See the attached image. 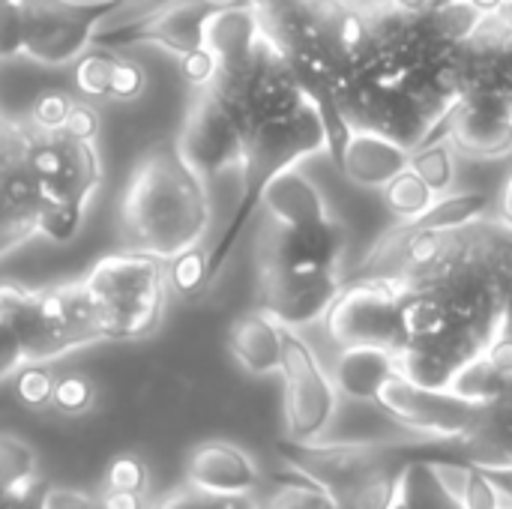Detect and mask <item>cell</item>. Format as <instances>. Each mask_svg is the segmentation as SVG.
<instances>
[{
	"label": "cell",
	"instance_id": "obj_1",
	"mask_svg": "<svg viewBox=\"0 0 512 509\" xmlns=\"http://www.w3.org/2000/svg\"><path fill=\"white\" fill-rule=\"evenodd\" d=\"M348 276L399 294V372L447 390L501 333L512 294V228L483 216L453 231L390 228Z\"/></svg>",
	"mask_w": 512,
	"mask_h": 509
},
{
	"label": "cell",
	"instance_id": "obj_2",
	"mask_svg": "<svg viewBox=\"0 0 512 509\" xmlns=\"http://www.w3.org/2000/svg\"><path fill=\"white\" fill-rule=\"evenodd\" d=\"M213 222L207 180L189 165L177 138L150 144L120 198L126 249L171 261L204 243Z\"/></svg>",
	"mask_w": 512,
	"mask_h": 509
},
{
	"label": "cell",
	"instance_id": "obj_3",
	"mask_svg": "<svg viewBox=\"0 0 512 509\" xmlns=\"http://www.w3.org/2000/svg\"><path fill=\"white\" fill-rule=\"evenodd\" d=\"M345 249L348 231L333 213L300 225L264 219L258 234V309L291 330L324 321L342 288Z\"/></svg>",
	"mask_w": 512,
	"mask_h": 509
},
{
	"label": "cell",
	"instance_id": "obj_4",
	"mask_svg": "<svg viewBox=\"0 0 512 509\" xmlns=\"http://www.w3.org/2000/svg\"><path fill=\"white\" fill-rule=\"evenodd\" d=\"M444 447L435 441H282V462L303 480L324 489L342 509H387L399 495L411 459Z\"/></svg>",
	"mask_w": 512,
	"mask_h": 509
},
{
	"label": "cell",
	"instance_id": "obj_5",
	"mask_svg": "<svg viewBox=\"0 0 512 509\" xmlns=\"http://www.w3.org/2000/svg\"><path fill=\"white\" fill-rule=\"evenodd\" d=\"M327 150L324 120L312 99L297 105L294 111L258 120L243 135V156H240V201L207 252V273H204V294L213 288L216 276L228 264L234 246L240 243L249 219L261 210V198L267 186L288 168H297L303 159Z\"/></svg>",
	"mask_w": 512,
	"mask_h": 509
},
{
	"label": "cell",
	"instance_id": "obj_6",
	"mask_svg": "<svg viewBox=\"0 0 512 509\" xmlns=\"http://www.w3.org/2000/svg\"><path fill=\"white\" fill-rule=\"evenodd\" d=\"M78 288L93 315L99 339H144L165 315L168 300V261L123 249L99 258Z\"/></svg>",
	"mask_w": 512,
	"mask_h": 509
},
{
	"label": "cell",
	"instance_id": "obj_7",
	"mask_svg": "<svg viewBox=\"0 0 512 509\" xmlns=\"http://www.w3.org/2000/svg\"><path fill=\"white\" fill-rule=\"evenodd\" d=\"M0 318L18 336L27 363H51L84 345L102 342L78 282L60 288L0 285Z\"/></svg>",
	"mask_w": 512,
	"mask_h": 509
},
{
	"label": "cell",
	"instance_id": "obj_8",
	"mask_svg": "<svg viewBox=\"0 0 512 509\" xmlns=\"http://www.w3.org/2000/svg\"><path fill=\"white\" fill-rule=\"evenodd\" d=\"M27 168L39 189L42 207H69L87 213L93 195L102 186V165H99L96 144L87 138H72L63 129L30 126Z\"/></svg>",
	"mask_w": 512,
	"mask_h": 509
},
{
	"label": "cell",
	"instance_id": "obj_9",
	"mask_svg": "<svg viewBox=\"0 0 512 509\" xmlns=\"http://www.w3.org/2000/svg\"><path fill=\"white\" fill-rule=\"evenodd\" d=\"M120 0H21V54L42 66L75 63Z\"/></svg>",
	"mask_w": 512,
	"mask_h": 509
},
{
	"label": "cell",
	"instance_id": "obj_10",
	"mask_svg": "<svg viewBox=\"0 0 512 509\" xmlns=\"http://www.w3.org/2000/svg\"><path fill=\"white\" fill-rule=\"evenodd\" d=\"M375 405L387 417H393L396 423L411 429L417 438L447 444L453 450L474 432V426L483 414V405L453 393L450 387L447 390L423 387V384H414L411 378H405L402 372L384 384Z\"/></svg>",
	"mask_w": 512,
	"mask_h": 509
},
{
	"label": "cell",
	"instance_id": "obj_11",
	"mask_svg": "<svg viewBox=\"0 0 512 509\" xmlns=\"http://www.w3.org/2000/svg\"><path fill=\"white\" fill-rule=\"evenodd\" d=\"M279 375L285 384V423L291 441H318L336 417L339 390L312 345L291 327H282Z\"/></svg>",
	"mask_w": 512,
	"mask_h": 509
},
{
	"label": "cell",
	"instance_id": "obj_12",
	"mask_svg": "<svg viewBox=\"0 0 512 509\" xmlns=\"http://www.w3.org/2000/svg\"><path fill=\"white\" fill-rule=\"evenodd\" d=\"M324 330L339 348L375 345L399 351V294L384 279L342 276V288L333 297Z\"/></svg>",
	"mask_w": 512,
	"mask_h": 509
},
{
	"label": "cell",
	"instance_id": "obj_13",
	"mask_svg": "<svg viewBox=\"0 0 512 509\" xmlns=\"http://www.w3.org/2000/svg\"><path fill=\"white\" fill-rule=\"evenodd\" d=\"M216 9L219 3L213 0H162L123 24H102L93 48L120 51L132 45H159L174 57H186L204 48V30Z\"/></svg>",
	"mask_w": 512,
	"mask_h": 509
},
{
	"label": "cell",
	"instance_id": "obj_14",
	"mask_svg": "<svg viewBox=\"0 0 512 509\" xmlns=\"http://www.w3.org/2000/svg\"><path fill=\"white\" fill-rule=\"evenodd\" d=\"M177 144L189 165L204 177H216L228 168H240L243 156V126L231 102L219 93V87L210 81L198 87L183 129L177 135Z\"/></svg>",
	"mask_w": 512,
	"mask_h": 509
},
{
	"label": "cell",
	"instance_id": "obj_15",
	"mask_svg": "<svg viewBox=\"0 0 512 509\" xmlns=\"http://www.w3.org/2000/svg\"><path fill=\"white\" fill-rule=\"evenodd\" d=\"M30 123L0 111V258L36 237L42 198L27 168Z\"/></svg>",
	"mask_w": 512,
	"mask_h": 509
},
{
	"label": "cell",
	"instance_id": "obj_16",
	"mask_svg": "<svg viewBox=\"0 0 512 509\" xmlns=\"http://www.w3.org/2000/svg\"><path fill=\"white\" fill-rule=\"evenodd\" d=\"M441 135L453 150L474 159L512 153V102L489 90H462L441 120Z\"/></svg>",
	"mask_w": 512,
	"mask_h": 509
},
{
	"label": "cell",
	"instance_id": "obj_17",
	"mask_svg": "<svg viewBox=\"0 0 512 509\" xmlns=\"http://www.w3.org/2000/svg\"><path fill=\"white\" fill-rule=\"evenodd\" d=\"M459 84L462 90H489L512 102V30L492 12L462 45Z\"/></svg>",
	"mask_w": 512,
	"mask_h": 509
},
{
	"label": "cell",
	"instance_id": "obj_18",
	"mask_svg": "<svg viewBox=\"0 0 512 509\" xmlns=\"http://www.w3.org/2000/svg\"><path fill=\"white\" fill-rule=\"evenodd\" d=\"M456 453L489 471L504 498L512 501V378L489 405H483L474 432L456 447Z\"/></svg>",
	"mask_w": 512,
	"mask_h": 509
},
{
	"label": "cell",
	"instance_id": "obj_19",
	"mask_svg": "<svg viewBox=\"0 0 512 509\" xmlns=\"http://www.w3.org/2000/svg\"><path fill=\"white\" fill-rule=\"evenodd\" d=\"M186 483L213 495H258L261 471L246 450L228 441H207L192 450Z\"/></svg>",
	"mask_w": 512,
	"mask_h": 509
},
{
	"label": "cell",
	"instance_id": "obj_20",
	"mask_svg": "<svg viewBox=\"0 0 512 509\" xmlns=\"http://www.w3.org/2000/svg\"><path fill=\"white\" fill-rule=\"evenodd\" d=\"M408 162H411V150L396 138L372 129H354L336 168L357 186L384 189L396 174L408 168Z\"/></svg>",
	"mask_w": 512,
	"mask_h": 509
},
{
	"label": "cell",
	"instance_id": "obj_21",
	"mask_svg": "<svg viewBox=\"0 0 512 509\" xmlns=\"http://www.w3.org/2000/svg\"><path fill=\"white\" fill-rule=\"evenodd\" d=\"M261 39H264V30L249 0L219 6L210 15L207 30H204V48L213 54L216 72L240 69L255 54Z\"/></svg>",
	"mask_w": 512,
	"mask_h": 509
},
{
	"label": "cell",
	"instance_id": "obj_22",
	"mask_svg": "<svg viewBox=\"0 0 512 509\" xmlns=\"http://www.w3.org/2000/svg\"><path fill=\"white\" fill-rule=\"evenodd\" d=\"M396 375H399L396 354L387 348H375V345L342 348L330 372L339 396H348L354 402H375L384 384Z\"/></svg>",
	"mask_w": 512,
	"mask_h": 509
},
{
	"label": "cell",
	"instance_id": "obj_23",
	"mask_svg": "<svg viewBox=\"0 0 512 509\" xmlns=\"http://www.w3.org/2000/svg\"><path fill=\"white\" fill-rule=\"evenodd\" d=\"M48 489L36 453L21 438L0 435V509H45Z\"/></svg>",
	"mask_w": 512,
	"mask_h": 509
},
{
	"label": "cell",
	"instance_id": "obj_24",
	"mask_svg": "<svg viewBox=\"0 0 512 509\" xmlns=\"http://www.w3.org/2000/svg\"><path fill=\"white\" fill-rule=\"evenodd\" d=\"M228 348L234 360L252 375H273L282 363V324L264 309L240 315L228 330Z\"/></svg>",
	"mask_w": 512,
	"mask_h": 509
},
{
	"label": "cell",
	"instance_id": "obj_25",
	"mask_svg": "<svg viewBox=\"0 0 512 509\" xmlns=\"http://www.w3.org/2000/svg\"><path fill=\"white\" fill-rule=\"evenodd\" d=\"M261 207H264V219L282 222V225H300V222H315V219L330 216V207L321 189L300 168L282 171L267 186Z\"/></svg>",
	"mask_w": 512,
	"mask_h": 509
},
{
	"label": "cell",
	"instance_id": "obj_26",
	"mask_svg": "<svg viewBox=\"0 0 512 509\" xmlns=\"http://www.w3.org/2000/svg\"><path fill=\"white\" fill-rule=\"evenodd\" d=\"M495 210L492 195L483 192H462V195H438L420 216L414 219H402V222H414L417 228H429V231H453L462 228L468 222H477L483 216H489Z\"/></svg>",
	"mask_w": 512,
	"mask_h": 509
},
{
	"label": "cell",
	"instance_id": "obj_27",
	"mask_svg": "<svg viewBox=\"0 0 512 509\" xmlns=\"http://www.w3.org/2000/svg\"><path fill=\"white\" fill-rule=\"evenodd\" d=\"M399 495L408 509H465L462 501L447 489V483L432 468V456L423 453L411 459L399 480Z\"/></svg>",
	"mask_w": 512,
	"mask_h": 509
},
{
	"label": "cell",
	"instance_id": "obj_28",
	"mask_svg": "<svg viewBox=\"0 0 512 509\" xmlns=\"http://www.w3.org/2000/svg\"><path fill=\"white\" fill-rule=\"evenodd\" d=\"M453 153L456 150L444 135H435V138H429L411 150L408 168L432 189L435 198L447 195L453 189V180H456V156Z\"/></svg>",
	"mask_w": 512,
	"mask_h": 509
},
{
	"label": "cell",
	"instance_id": "obj_29",
	"mask_svg": "<svg viewBox=\"0 0 512 509\" xmlns=\"http://www.w3.org/2000/svg\"><path fill=\"white\" fill-rule=\"evenodd\" d=\"M120 63L117 51L93 48L75 60V90L87 99H105L111 93V78Z\"/></svg>",
	"mask_w": 512,
	"mask_h": 509
},
{
	"label": "cell",
	"instance_id": "obj_30",
	"mask_svg": "<svg viewBox=\"0 0 512 509\" xmlns=\"http://www.w3.org/2000/svg\"><path fill=\"white\" fill-rule=\"evenodd\" d=\"M384 204H387V210L402 222V219H414V216H420L432 201H435V195H432V189L411 171V168H405L402 174H396L384 189Z\"/></svg>",
	"mask_w": 512,
	"mask_h": 509
},
{
	"label": "cell",
	"instance_id": "obj_31",
	"mask_svg": "<svg viewBox=\"0 0 512 509\" xmlns=\"http://www.w3.org/2000/svg\"><path fill=\"white\" fill-rule=\"evenodd\" d=\"M258 509H342L324 489L297 477L279 483L273 492L258 498Z\"/></svg>",
	"mask_w": 512,
	"mask_h": 509
},
{
	"label": "cell",
	"instance_id": "obj_32",
	"mask_svg": "<svg viewBox=\"0 0 512 509\" xmlns=\"http://www.w3.org/2000/svg\"><path fill=\"white\" fill-rule=\"evenodd\" d=\"M156 509H258V498L255 495H213L186 483L183 489L162 498Z\"/></svg>",
	"mask_w": 512,
	"mask_h": 509
},
{
	"label": "cell",
	"instance_id": "obj_33",
	"mask_svg": "<svg viewBox=\"0 0 512 509\" xmlns=\"http://www.w3.org/2000/svg\"><path fill=\"white\" fill-rule=\"evenodd\" d=\"M168 285L183 294V297H198L204 294V273H207V252L201 246L177 255L168 261Z\"/></svg>",
	"mask_w": 512,
	"mask_h": 509
},
{
	"label": "cell",
	"instance_id": "obj_34",
	"mask_svg": "<svg viewBox=\"0 0 512 509\" xmlns=\"http://www.w3.org/2000/svg\"><path fill=\"white\" fill-rule=\"evenodd\" d=\"M462 507L465 509H504L507 498L501 492V486L492 480L489 471H483L480 465L468 462L465 468V483H462Z\"/></svg>",
	"mask_w": 512,
	"mask_h": 509
},
{
	"label": "cell",
	"instance_id": "obj_35",
	"mask_svg": "<svg viewBox=\"0 0 512 509\" xmlns=\"http://www.w3.org/2000/svg\"><path fill=\"white\" fill-rule=\"evenodd\" d=\"M18 399L30 408H42L51 402L54 393V375L42 363H27L18 369Z\"/></svg>",
	"mask_w": 512,
	"mask_h": 509
},
{
	"label": "cell",
	"instance_id": "obj_36",
	"mask_svg": "<svg viewBox=\"0 0 512 509\" xmlns=\"http://www.w3.org/2000/svg\"><path fill=\"white\" fill-rule=\"evenodd\" d=\"M51 405L63 414H84L93 405V384L81 375H66L54 381Z\"/></svg>",
	"mask_w": 512,
	"mask_h": 509
},
{
	"label": "cell",
	"instance_id": "obj_37",
	"mask_svg": "<svg viewBox=\"0 0 512 509\" xmlns=\"http://www.w3.org/2000/svg\"><path fill=\"white\" fill-rule=\"evenodd\" d=\"M105 489L111 492H132V495H144L147 489V471L135 456H120L108 465L105 474Z\"/></svg>",
	"mask_w": 512,
	"mask_h": 509
},
{
	"label": "cell",
	"instance_id": "obj_38",
	"mask_svg": "<svg viewBox=\"0 0 512 509\" xmlns=\"http://www.w3.org/2000/svg\"><path fill=\"white\" fill-rule=\"evenodd\" d=\"M72 102L75 99H69L60 90L42 93L33 102V108H30V126H36V129H60L63 120H66V114H69V108H72Z\"/></svg>",
	"mask_w": 512,
	"mask_h": 509
},
{
	"label": "cell",
	"instance_id": "obj_39",
	"mask_svg": "<svg viewBox=\"0 0 512 509\" xmlns=\"http://www.w3.org/2000/svg\"><path fill=\"white\" fill-rule=\"evenodd\" d=\"M21 54V0H0V57Z\"/></svg>",
	"mask_w": 512,
	"mask_h": 509
},
{
	"label": "cell",
	"instance_id": "obj_40",
	"mask_svg": "<svg viewBox=\"0 0 512 509\" xmlns=\"http://www.w3.org/2000/svg\"><path fill=\"white\" fill-rule=\"evenodd\" d=\"M141 90H144V69L135 60L120 57V63L114 69V78H111L108 99H135V96H141Z\"/></svg>",
	"mask_w": 512,
	"mask_h": 509
},
{
	"label": "cell",
	"instance_id": "obj_41",
	"mask_svg": "<svg viewBox=\"0 0 512 509\" xmlns=\"http://www.w3.org/2000/svg\"><path fill=\"white\" fill-rule=\"evenodd\" d=\"M21 366H27L24 348H21L18 336L12 333V327L0 318V381L18 375Z\"/></svg>",
	"mask_w": 512,
	"mask_h": 509
},
{
	"label": "cell",
	"instance_id": "obj_42",
	"mask_svg": "<svg viewBox=\"0 0 512 509\" xmlns=\"http://www.w3.org/2000/svg\"><path fill=\"white\" fill-rule=\"evenodd\" d=\"M180 69H183V78L192 87H204L216 75V60H213V54L207 48H201V51H192V54L180 57Z\"/></svg>",
	"mask_w": 512,
	"mask_h": 509
},
{
	"label": "cell",
	"instance_id": "obj_43",
	"mask_svg": "<svg viewBox=\"0 0 512 509\" xmlns=\"http://www.w3.org/2000/svg\"><path fill=\"white\" fill-rule=\"evenodd\" d=\"M60 129L69 132L72 138H87V141H93V138H96V129H99V117H96V111H93L90 105L72 102V108H69V114H66V120H63Z\"/></svg>",
	"mask_w": 512,
	"mask_h": 509
},
{
	"label": "cell",
	"instance_id": "obj_44",
	"mask_svg": "<svg viewBox=\"0 0 512 509\" xmlns=\"http://www.w3.org/2000/svg\"><path fill=\"white\" fill-rule=\"evenodd\" d=\"M45 509H102V504H99V498L84 495V492H72V489H48Z\"/></svg>",
	"mask_w": 512,
	"mask_h": 509
},
{
	"label": "cell",
	"instance_id": "obj_45",
	"mask_svg": "<svg viewBox=\"0 0 512 509\" xmlns=\"http://www.w3.org/2000/svg\"><path fill=\"white\" fill-rule=\"evenodd\" d=\"M102 509H144L141 495H132V492H111V489H102V495H96Z\"/></svg>",
	"mask_w": 512,
	"mask_h": 509
},
{
	"label": "cell",
	"instance_id": "obj_46",
	"mask_svg": "<svg viewBox=\"0 0 512 509\" xmlns=\"http://www.w3.org/2000/svg\"><path fill=\"white\" fill-rule=\"evenodd\" d=\"M498 219H501L504 225H510L512 228V174H510V180L504 183V192H501V198H498Z\"/></svg>",
	"mask_w": 512,
	"mask_h": 509
},
{
	"label": "cell",
	"instance_id": "obj_47",
	"mask_svg": "<svg viewBox=\"0 0 512 509\" xmlns=\"http://www.w3.org/2000/svg\"><path fill=\"white\" fill-rule=\"evenodd\" d=\"M393 6L405 9V12H426L429 6H435L438 0H390Z\"/></svg>",
	"mask_w": 512,
	"mask_h": 509
},
{
	"label": "cell",
	"instance_id": "obj_48",
	"mask_svg": "<svg viewBox=\"0 0 512 509\" xmlns=\"http://www.w3.org/2000/svg\"><path fill=\"white\" fill-rule=\"evenodd\" d=\"M480 9H486V12H495L498 6H501V0H474Z\"/></svg>",
	"mask_w": 512,
	"mask_h": 509
},
{
	"label": "cell",
	"instance_id": "obj_49",
	"mask_svg": "<svg viewBox=\"0 0 512 509\" xmlns=\"http://www.w3.org/2000/svg\"><path fill=\"white\" fill-rule=\"evenodd\" d=\"M504 333L512 336V294H510V306H507V321H504Z\"/></svg>",
	"mask_w": 512,
	"mask_h": 509
},
{
	"label": "cell",
	"instance_id": "obj_50",
	"mask_svg": "<svg viewBox=\"0 0 512 509\" xmlns=\"http://www.w3.org/2000/svg\"><path fill=\"white\" fill-rule=\"evenodd\" d=\"M387 509H408V504L402 501V495H396V498H393V504H390Z\"/></svg>",
	"mask_w": 512,
	"mask_h": 509
},
{
	"label": "cell",
	"instance_id": "obj_51",
	"mask_svg": "<svg viewBox=\"0 0 512 509\" xmlns=\"http://www.w3.org/2000/svg\"><path fill=\"white\" fill-rule=\"evenodd\" d=\"M213 3H219V6H231V3H240V0H213Z\"/></svg>",
	"mask_w": 512,
	"mask_h": 509
},
{
	"label": "cell",
	"instance_id": "obj_52",
	"mask_svg": "<svg viewBox=\"0 0 512 509\" xmlns=\"http://www.w3.org/2000/svg\"><path fill=\"white\" fill-rule=\"evenodd\" d=\"M120 3H126V6H129V3H144V0H120Z\"/></svg>",
	"mask_w": 512,
	"mask_h": 509
},
{
	"label": "cell",
	"instance_id": "obj_53",
	"mask_svg": "<svg viewBox=\"0 0 512 509\" xmlns=\"http://www.w3.org/2000/svg\"><path fill=\"white\" fill-rule=\"evenodd\" d=\"M504 509H512V507H504Z\"/></svg>",
	"mask_w": 512,
	"mask_h": 509
}]
</instances>
